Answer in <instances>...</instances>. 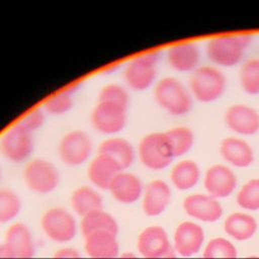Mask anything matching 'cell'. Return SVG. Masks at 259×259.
<instances>
[{"mask_svg":"<svg viewBox=\"0 0 259 259\" xmlns=\"http://www.w3.org/2000/svg\"><path fill=\"white\" fill-rule=\"evenodd\" d=\"M156 103L174 116L187 114L193 105V97L189 88L177 78L172 76L163 77L158 80L153 88Z\"/></svg>","mask_w":259,"mask_h":259,"instance_id":"1","label":"cell"},{"mask_svg":"<svg viewBox=\"0 0 259 259\" xmlns=\"http://www.w3.org/2000/svg\"><path fill=\"white\" fill-rule=\"evenodd\" d=\"M251 41L252 36L247 33L218 35L207 41L206 56L219 67H234L243 60Z\"/></svg>","mask_w":259,"mask_h":259,"instance_id":"2","label":"cell"},{"mask_svg":"<svg viewBox=\"0 0 259 259\" xmlns=\"http://www.w3.org/2000/svg\"><path fill=\"white\" fill-rule=\"evenodd\" d=\"M160 52L149 51L132 58L122 70L123 81L134 91H145L157 82Z\"/></svg>","mask_w":259,"mask_h":259,"instance_id":"3","label":"cell"},{"mask_svg":"<svg viewBox=\"0 0 259 259\" xmlns=\"http://www.w3.org/2000/svg\"><path fill=\"white\" fill-rule=\"evenodd\" d=\"M137 157L144 167L153 171L166 169L175 159L165 132L145 135L137 147Z\"/></svg>","mask_w":259,"mask_h":259,"instance_id":"4","label":"cell"},{"mask_svg":"<svg viewBox=\"0 0 259 259\" xmlns=\"http://www.w3.org/2000/svg\"><path fill=\"white\" fill-rule=\"evenodd\" d=\"M226 87V76L214 66H199L189 77V91L192 97L203 103L221 98Z\"/></svg>","mask_w":259,"mask_h":259,"instance_id":"5","label":"cell"},{"mask_svg":"<svg viewBox=\"0 0 259 259\" xmlns=\"http://www.w3.org/2000/svg\"><path fill=\"white\" fill-rule=\"evenodd\" d=\"M93 149L94 144L88 133L75 128L67 132L60 139L58 155L64 164L76 167L91 160Z\"/></svg>","mask_w":259,"mask_h":259,"instance_id":"6","label":"cell"},{"mask_svg":"<svg viewBox=\"0 0 259 259\" xmlns=\"http://www.w3.org/2000/svg\"><path fill=\"white\" fill-rule=\"evenodd\" d=\"M60 179L59 169L48 159H31L23 168V180L26 187L38 194L53 192L58 187Z\"/></svg>","mask_w":259,"mask_h":259,"instance_id":"7","label":"cell"},{"mask_svg":"<svg viewBox=\"0 0 259 259\" xmlns=\"http://www.w3.org/2000/svg\"><path fill=\"white\" fill-rule=\"evenodd\" d=\"M34 149L33 134L18 121L8 127L0 138V153L11 163L26 161Z\"/></svg>","mask_w":259,"mask_h":259,"instance_id":"8","label":"cell"},{"mask_svg":"<svg viewBox=\"0 0 259 259\" xmlns=\"http://www.w3.org/2000/svg\"><path fill=\"white\" fill-rule=\"evenodd\" d=\"M127 107L106 102L97 101L90 113V122L94 130L102 135L117 136L126 125Z\"/></svg>","mask_w":259,"mask_h":259,"instance_id":"9","label":"cell"},{"mask_svg":"<svg viewBox=\"0 0 259 259\" xmlns=\"http://www.w3.org/2000/svg\"><path fill=\"white\" fill-rule=\"evenodd\" d=\"M40 226L46 236L56 243L70 242L78 232V224L75 217L61 206L47 209L41 217Z\"/></svg>","mask_w":259,"mask_h":259,"instance_id":"10","label":"cell"},{"mask_svg":"<svg viewBox=\"0 0 259 259\" xmlns=\"http://www.w3.org/2000/svg\"><path fill=\"white\" fill-rule=\"evenodd\" d=\"M238 183L236 173L227 165L214 164L208 167L204 174L203 185L207 194L214 198L230 196Z\"/></svg>","mask_w":259,"mask_h":259,"instance_id":"11","label":"cell"},{"mask_svg":"<svg viewBox=\"0 0 259 259\" xmlns=\"http://www.w3.org/2000/svg\"><path fill=\"white\" fill-rule=\"evenodd\" d=\"M226 125L242 136H253L259 132V112L244 103L229 106L225 112Z\"/></svg>","mask_w":259,"mask_h":259,"instance_id":"12","label":"cell"},{"mask_svg":"<svg viewBox=\"0 0 259 259\" xmlns=\"http://www.w3.org/2000/svg\"><path fill=\"white\" fill-rule=\"evenodd\" d=\"M120 171L122 169L113 159L97 152L88 162L87 177L93 187L98 190H108L111 182Z\"/></svg>","mask_w":259,"mask_h":259,"instance_id":"13","label":"cell"},{"mask_svg":"<svg viewBox=\"0 0 259 259\" xmlns=\"http://www.w3.org/2000/svg\"><path fill=\"white\" fill-rule=\"evenodd\" d=\"M145 185L141 178L130 171H120L111 182L108 191L119 203L133 204L143 195Z\"/></svg>","mask_w":259,"mask_h":259,"instance_id":"14","label":"cell"},{"mask_svg":"<svg viewBox=\"0 0 259 259\" xmlns=\"http://www.w3.org/2000/svg\"><path fill=\"white\" fill-rule=\"evenodd\" d=\"M139 253L146 259L160 257L171 248L167 232L160 226H149L139 235L137 241Z\"/></svg>","mask_w":259,"mask_h":259,"instance_id":"15","label":"cell"},{"mask_svg":"<svg viewBox=\"0 0 259 259\" xmlns=\"http://www.w3.org/2000/svg\"><path fill=\"white\" fill-rule=\"evenodd\" d=\"M171 199V188L162 179L147 183L142 195V209L148 217H157L165 211Z\"/></svg>","mask_w":259,"mask_h":259,"instance_id":"16","label":"cell"},{"mask_svg":"<svg viewBox=\"0 0 259 259\" xmlns=\"http://www.w3.org/2000/svg\"><path fill=\"white\" fill-rule=\"evenodd\" d=\"M183 209L189 217L206 223L215 222L223 214V207L219 200L202 193L186 196L183 200Z\"/></svg>","mask_w":259,"mask_h":259,"instance_id":"17","label":"cell"},{"mask_svg":"<svg viewBox=\"0 0 259 259\" xmlns=\"http://www.w3.org/2000/svg\"><path fill=\"white\" fill-rule=\"evenodd\" d=\"M166 60L173 70L181 73H192L199 67L200 52L194 42H177L167 49Z\"/></svg>","mask_w":259,"mask_h":259,"instance_id":"18","label":"cell"},{"mask_svg":"<svg viewBox=\"0 0 259 259\" xmlns=\"http://www.w3.org/2000/svg\"><path fill=\"white\" fill-rule=\"evenodd\" d=\"M204 241L202 228L193 222H183L174 232V249L183 257L197 253Z\"/></svg>","mask_w":259,"mask_h":259,"instance_id":"19","label":"cell"},{"mask_svg":"<svg viewBox=\"0 0 259 259\" xmlns=\"http://www.w3.org/2000/svg\"><path fill=\"white\" fill-rule=\"evenodd\" d=\"M220 154L227 163L237 168H247L255 159L252 146L238 137L225 138L220 145Z\"/></svg>","mask_w":259,"mask_h":259,"instance_id":"20","label":"cell"},{"mask_svg":"<svg viewBox=\"0 0 259 259\" xmlns=\"http://www.w3.org/2000/svg\"><path fill=\"white\" fill-rule=\"evenodd\" d=\"M4 244L16 259H31L34 255L31 232L23 223H13L8 227L4 237Z\"/></svg>","mask_w":259,"mask_h":259,"instance_id":"21","label":"cell"},{"mask_svg":"<svg viewBox=\"0 0 259 259\" xmlns=\"http://www.w3.org/2000/svg\"><path fill=\"white\" fill-rule=\"evenodd\" d=\"M84 249L91 259H116L119 256L117 236L109 232H96L84 237Z\"/></svg>","mask_w":259,"mask_h":259,"instance_id":"22","label":"cell"},{"mask_svg":"<svg viewBox=\"0 0 259 259\" xmlns=\"http://www.w3.org/2000/svg\"><path fill=\"white\" fill-rule=\"evenodd\" d=\"M98 153L113 159L122 170H127L137 158V149L125 138L119 136L107 137L98 146Z\"/></svg>","mask_w":259,"mask_h":259,"instance_id":"23","label":"cell"},{"mask_svg":"<svg viewBox=\"0 0 259 259\" xmlns=\"http://www.w3.org/2000/svg\"><path fill=\"white\" fill-rule=\"evenodd\" d=\"M71 207L81 218L103 209V197L99 190L93 186L81 185L70 196Z\"/></svg>","mask_w":259,"mask_h":259,"instance_id":"24","label":"cell"},{"mask_svg":"<svg viewBox=\"0 0 259 259\" xmlns=\"http://www.w3.org/2000/svg\"><path fill=\"white\" fill-rule=\"evenodd\" d=\"M169 177L175 188L188 190L197 184L200 178V168L195 161L184 159L173 165Z\"/></svg>","mask_w":259,"mask_h":259,"instance_id":"25","label":"cell"},{"mask_svg":"<svg viewBox=\"0 0 259 259\" xmlns=\"http://www.w3.org/2000/svg\"><path fill=\"white\" fill-rule=\"evenodd\" d=\"M79 227L83 237L96 232H109L116 236L118 234V224L115 218L104 209L93 211L83 217Z\"/></svg>","mask_w":259,"mask_h":259,"instance_id":"26","label":"cell"},{"mask_svg":"<svg viewBox=\"0 0 259 259\" xmlns=\"http://www.w3.org/2000/svg\"><path fill=\"white\" fill-rule=\"evenodd\" d=\"M224 230L230 237L238 241L252 238L257 230L254 217L244 212L231 213L224 222Z\"/></svg>","mask_w":259,"mask_h":259,"instance_id":"27","label":"cell"},{"mask_svg":"<svg viewBox=\"0 0 259 259\" xmlns=\"http://www.w3.org/2000/svg\"><path fill=\"white\" fill-rule=\"evenodd\" d=\"M171 146L174 158L182 157L188 153L194 144V134L192 130L185 125H178L165 132Z\"/></svg>","mask_w":259,"mask_h":259,"instance_id":"28","label":"cell"},{"mask_svg":"<svg viewBox=\"0 0 259 259\" xmlns=\"http://www.w3.org/2000/svg\"><path fill=\"white\" fill-rule=\"evenodd\" d=\"M73 105V90L63 89L49 96L42 103V109L48 114L59 116L68 113Z\"/></svg>","mask_w":259,"mask_h":259,"instance_id":"29","label":"cell"},{"mask_svg":"<svg viewBox=\"0 0 259 259\" xmlns=\"http://www.w3.org/2000/svg\"><path fill=\"white\" fill-rule=\"evenodd\" d=\"M239 80L242 89L250 94H259V59L251 58L245 61L240 69Z\"/></svg>","mask_w":259,"mask_h":259,"instance_id":"30","label":"cell"},{"mask_svg":"<svg viewBox=\"0 0 259 259\" xmlns=\"http://www.w3.org/2000/svg\"><path fill=\"white\" fill-rule=\"evenodd\" d=\"M21 199L10 188H0V224L12 222L21 210Z\"/></svg>","mask_w":259,"mask_h":259,"instance_id":"31","label":"cell"},{"mask_svg":"<svg viewBox=\"0 0 259 259\" xmlns=\"http://www.w3.org/2000/svg\"><path fill=\"white\" fill-rule=\"evenodd\" d=\"M203 259H237L236 247L225 238L210 240L203 252Z\"/></svg>","mask_w":259,"mask_h":259,"instance_id":"32","label":"cell"},{"mask_svg":"<svg viewBox=\"0 0 259 259\" xmlns=\"http://www.w3.org/2000/svg\"><path fill=\"white\" fill-rule=\"evenodd\" d=\"M236 200L239 206L244 209H259V178L247 181L237 193Z\"/></svg>","mask_w":259,"mask_h":259,"instance_id":"33","label":"cell"},{"mask_svg":"<svg viewBox=\"0 0 259 259\" xmlns=\"http://www.w3.org/2000/svg\"><path fill=\"white\" fill-rule=\"evenodd\" d=\"M97 101H106L128 107L130 94L126 87L123 85L118 83H108L100 88Z\"/></svg>","mask_w":259,"mask_h":259,"instance_id":"34","label":"cell"},{"mask_svg":"<svg viewBox=\"0 0 259 259\" xmlns=\"http://www.w3.org/2000/svg\"><path fill=\"white\" fill-rule=\"evenodd\" d=\"M46 115L47 113L45 112L42 107H34L24 113L20 117L18 122L33 134L45 124Z\"/></svg>","mask_w":259,"mask_h":259,"instance_id":"35","label":"cell"},{"mask_svg":"<svg viewBox=\"0 0 259 259\" xmlns=\"http://www.w3.org/2000/svg\"><path fill=\"white\" fill-rule=\"evenodd\" d=\"M52 259H83V257L76 248L64 247L59 249Z\"/></svg>","mask_w":259,"mask_h":259,"instance_id":"36","label":"cell"},{"mask_svg":"<svg viewBox=\"0 0 259 259\" xmlns=\"http://www.w3.org/2000/svg\"><path fill=\"white\" fill-rule=\"evenodd\" d=\"M0 259H16L14 254L4 243H0Z\"/></svg>","mask_w":259,"mask_h":259,"instance_id":"37","label":"cell"},{"mask_svg":"<svg viewBox=\"0 0 259 259\" xmlns=\"http://www.w3.org/2000/svg\"><path fill=\"white\" fill-rule=\"evenodd\" d=\"M152 259H177V258H176V254L174 252V249L171 248L166 254H164L160 257H157V258H152Z\"/></svg>","mask_w":259,"mask_h":259,"instance_id":"38","label":"cell"},{"mask_svg":"<svg viewBox=\"0 0 259 259\" xmlns=\"http://www.w3.org/2000/svg\"><path fill=\"white\" fill-rule=\"evenodd\" d=\"M116 259H139V258L132 252H124L120 254Z\"/></svg>","mask_w":259,"mask_h":259,"instance_id":"39","label":"cell"},{"mask_svg":"<svg viewBox=\"0 0 259 259\" xmlns=\"http://www.w3.org/2000/svg\"><path fill=\"white\" fill-rule=\"evenodd\" d=\"M244 259H259V257H256V256H251V257H247V258H244Z\"/></svg>","mask_w":259,"mask_h":259,"instance_id":"40","label":"cell"},{"mask_svg":"<svg viewBox=\"0 0 259 259\" xmlns=\"http://www.w3.org/2000/svg\"><path fill=\"white\" fill-rule=\"evenodd\" d=\"M0 180H1V169H0Z\"/></svg>","mask_w":259,"mask_h":259,"instance_id":"41","label":"cell"}]
</instances>
